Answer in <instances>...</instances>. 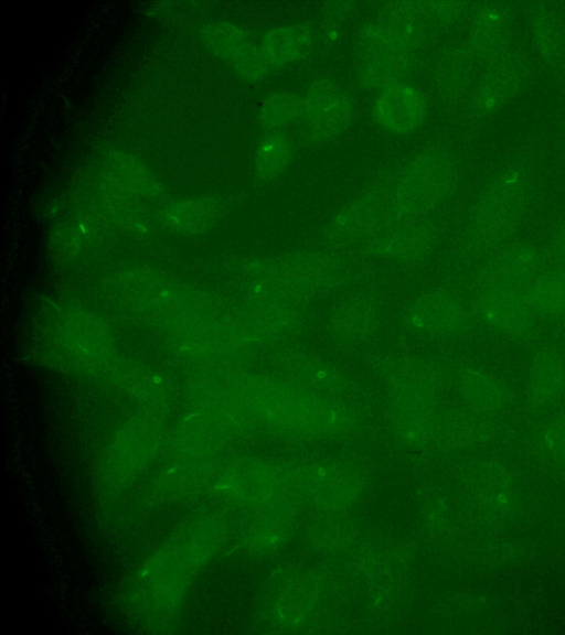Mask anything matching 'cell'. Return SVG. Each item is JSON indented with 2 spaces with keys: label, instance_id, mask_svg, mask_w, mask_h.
<instances>
[{
  "label": "cell",
  "instance_id": "cb8c5ba5",
  "mask_svg": "<svg viewBox=\"0 0 565 635\" xmlns=\"http://www.w3.org/2000/svg\"><path fill=\"white\" fill-rule=\"evenodd\" d=\"M565 390V363L561 355L542 348L534 355L527 383V398L533 407L555 401Z\"/></svg>",
  "mask_w": 565,
  "mask_h": 635
},
{
  "label": "cell",
  "instance_id": "ab89813d",
  "mask_svg": "<svg viewBox=\"0 0 565 635\" xmlns=\"http://www.w3.org/2000/svg\"><path fill=\"white\" fill-rule=\"evenodd\" d=\"M550 254L557 265L565 266V224L557 226L551 235Z\"/></svg>",
  "mask_w": 565,
  "mask_h": 635
},
{
  "label": "cell",
  "instance_id": "8d00e7d4",
  "mask_svg": "<svg viewBox=\"0 0 565 635\" xmlns=\"http://www.w3.org/2000/svg\"><path fill=\"white\" fill-rule=\"evenodd\" d=\"M230 63L235 72L246 80L260 79L270 67L260 46L250 42L246 43Z\"/></svg>",
  "mask_w": 565,
  "mask_h": 635
},
{
  "label": "cell",
  "instance_id": "e575fe53",
  "mask_svg": "<svg viewBox=\"0 0 565 635\" xmlns=\"http://www.w3.org/2000/svg\"><path fill=\"white\" fill-rule=\"evenodd\" d=\"M303 114V99L290 93L269 96L259 109L260 125L268 130H277Z\"/></svg>",
  "mask_w": 565,
  "mask_h": 635
},
{
  "label": "cell",
  "instance_id": "5b68a950",
  "mask_svg": "<svg viewBox=\"0 0 565 635\" xmlns=\"http://www.w3.org/2000/svg\"><path fill=\"white\" fill-rule=\"evenodd\" d=\"M527 201L526 181L516 170L502 172L486 187L472 215L469 245L473 251H492L519 227Z\"/></svg>",
  "mask_w": 565,
  "mask_h": 635
},
{
  "label": "cell",
  "instance_id": "52a82bcc",
  "mask_svg": "<svg viewBox=\"0 0 565 635\" xmlns=\"http://www.w3.org/2000/svg\"><path fill=\"white\" fill-rule=\"evenodd\" d=\"M424 7L415 1L391 3L362 34L365 55L414 53L422 37Z\"/></svg>",
  "mask_w": 565,
  "mask_h": 635
},
{
  "label": "cell",
  "instance_id": "6da1fadb",
  "mask_svg": "<svg viewBox=\"0 0 565 635\" xmlns=\"http://www.w3.org/2000/svg\"><path fill=\"white\" fill-rule=\"evenodd\" d=\"M230 381L257 423L294 437H328L349 431L355 422L339 398L298 386L279 375L232 372Z\"/></svg>",
  "mask_w": 565,
  "mask_h": 635
},
{
  "label": "cell",
  "instance_id": "30bf717a",
  "mask_svg": "<svg viewBox=\"0 0 565 635\" xmlns=\"http://www.w3.org/2000/svg\"><path fill=\"white\" fill-rule=\"evenodd\" d=\"M271 362L277 375L319 394L337 397L348 385L333 365L292 345L277 344Z\"/></svg>",
  "mask_w": 565,
  "mask_h": 635
},
{
  "label": "cell",
  "instance_id": "5bb4252c",
  "mask_svg": "<svg viewBox=\"0 0 565 635\" xmlns=\"http://www.w3.org/2000/svg\"><path fill=\"white\" fill-rule=\"evenodd\" d=\"M523 73L522 61L509 50L488 62L472 97L473 112L478 117H488L499 111L519 90Z\"/></svg>",
  "mask_w": 565,
  "mask_h": 635
},
{
  "label": "cell",
  "instance_id": "484cf974",
  "mask_svg": "<svg viewBox=\"0 0 565 635\" xmlns=\"http://www.w3.org/2000/svg\"><path fill=\"white\" fill-rule=\"evenodd\" d=\"M312 42V31L305 24L284 25L266 32L260 49L270 66L281 67L299 60Z\"/></svg>",
  "mask_w": 565,
  "mask_h": 635
},
{
  "label": "cell",
  "instance_id": "4dcf8cb0",
  "mask_svg": "<svg viewBox=\"0 0 565 635\" xmlns=\"http://www.w3.org/2000/svg\"><path fill=\"white\" fill-rule=\"evenodd\" d=\"M469 47L448 51L436 68L435 83L439 95L449 100L459 98L467 89L473 67Z\"/></svg>",
  "mask_w": 565,
  "mask_h": 635
},
{
  "label": "cell",
  "instance_id": "9a60e30c",
  "mask_svg": "<svg viewBox=\"0 0 565 635\" xmlns=\"http://www.w3.org/2000/svg\"><path fill=\"white\" fill-rule=\"evenodd\" d=\"M426 114L424 94L405 82L382 89L373 104L375 121L393 134L415 131L424 122Z\"/></svg>",
  "mask_w": 565,
  "mask_h": 635
},
{
  "label": "cell",
  "instance_id": "d6986e66",
  "mask_svg": "<svg viewBox=\"0 0 565 635\" xmlns=\"http://www.w3.org/2000/svg\"><path fill=\"white\" fill-rule=\"evenodd\" d=\"M382 308L377 298L361 292L341 302L331 313L328 330L340 343L353 344L373 335L381 324Z\"/></svg>",
  "mask_w": 565,
  "mask_h": 635
},
{
  "label": "cell",
  "instance_id": "7402d4cb",
  "mask_svg": "<svg viewBox=\"0 0 565 635\" xmlns=\"http://www.w3.org/2000/svg\"><path fill=\"white\" fill-rule=\"evenodd\" d=\"M456 386L469 409L483 417L503 410L510 398L508 388L500 379L471 366L458 370Z\"/></svg>",
  "mask_w": 565,
  "mask_h": 635
},
{
  "label": "cell",
  "instance_id": "d4e9b609",
  "mask_svg": "<svg viewBox=\"0 0 565 635\" xmlns=\"http://www.w3.org/2000/svg\"><path fill=\"white\" fill-rule=\"evenodd\" d=\"M66 343L72 352L86 362L106 357L109 349V335L95 316L75 312L65 324Z\"/></svg>",
  "mask_w": 565,
  "mask_h": 635
},
{
  "label": "cell",
  "instance_id": "3957f363",
  "mask_svg": "<svg viewBox=\"0 0 565 635\" xmlns=\"http://www.w3.org/2000/svg\"><path fill=\"white\" fill-rule=\"evenodd\" d=\"M244 267L250 277L247 295L294 305L333 288L347 276L340 259L319 251L253 259Z\"/></svg>",
  "mask_w": 565,
  "mask_h": 635
},
{
  "label": "cell",
  "instance_id": "603a6c76",
  "mask_svg": "<svg viewBox=\"0 0 565 635\" xmlns=\"http://www.w3.org/2000/svg\"><path fill=\"white\" fill-rule=\"evenodd\" d=\"M508 17L497 3L480 8L472 20L468 47L475 57L490 62L507 49Z\"/></svg>",
  "mask_w": 565,
  "mask_h": 635
},
{
  "label": "cell",
  "instance_id": "e0dca14e",
  "mask_svg": "<svg viewBox=\"0 0 565 635\" xmlns=\"http://www.w3.org/2000/svg\"><path fill=\"white\" fill-rule=\"evenodd\" d=\"M435 243V228L414 219L391 226L380 234L371 241L369 252L388 261L413 263L427 257Z\"/></svg>",
  "mask_w": 565,
  "mask_h": 635
},
{
  "label": "cell",
  "instance_id": "7c38bea8",
  "mask_svg": "<svg viewBox=\"0 0 565 635\" xmlns=\"http://www.w3.org/2000/svg\"><path fill=\"white\" fill-rule=\"evenodd\" d=\"M473 309L486 326L509 336L525 335L537 319L525 291L479 289Z\"/></svg>",
  "mask_w": 565,
  "mask_h": 635
},
{
  "label": "cell",
  "instance_id": "f35d334b",
  "mask_svg": "<svg viewBox=\"0 0 565 635\" xmlns=\"http://www.w3.org/2000/svg\"><path fill=\"white\" fill-rule=\"evenodd\" d=\"M431 14L444 22L458 20L465 12V3L458 1L431 2L428 9Z\"/></svg>",
  "mask_w": 565,
  "mask_h": 635
},
{
  "label": "cell",
  "instance_id": "ffe728a7",
  "mask_svg": "<svg viewBox=\"0 0 565 635\" xmlns=\"http://www.w3.org/2000/svg\"><path fill=\"white\" fill-rule=\"evenodd\" d=\"M230 434L202 413L184 419L175 429L169 450L177 458L216 456Z\"/></svg>",
  "mask_w": 565,
  "mask_h": 635
},
{
  "label": "cell",
  "instance_id": "ac0fdd59",
  "mask_svg": "<svg viewBox=\"0 0 565 635\" xmlns=\"http://www.w3.org/2000/svg\"><path fill=\"white\" fill-rule=\"evenodd\" d=\"M387 195L386 190H372L348 204L331 220L329 238L355 241L376 234L385 225Z\"/></svg>",
  "mask_w": 565,
  "mask_h": 635
},
{
  "label": "cell",
  "instance_id": "8992f818",
  "mask_svg": "<svg viewBox=\"0 0 565 635\" xmlns=\"http://www.w3.org/2000/svg\"><path fill=\"white\" fill-rule=\"evenodd\" d=\"M164 442L163 423L157 411L131 417L115 434L105 459L108 480L115 486L131 482L159 453Z\"/></svg>",
  "mask_w": 565,
  "mask_h": 635
},
{
  "label": "cell",
  "instance_id": "ba28073f",
  "mask_svg": "<svg viewBox=\"0 0 565 635\" xmlns=\"http://www.w3.org/2000/svg\"><path fill=\"white\" fill-rule=\"evenodd\" d=\"M380 369L392 400L435 406L446 379V369L437 360L422 357H385Z\"/></svg>",
  "mask_w": 565,
  "mask_h": 635
},
{
  "label": "cell",
  "instance_id": "f546056e",
  "mask_svg": "<svg viewBox=\"0 0 565 635\" xmlns=\"http://www.w3.org/2000/svg\"><path fill=\"white\" fill-rule=\"evenodd\" d=\"M110 179L132 194L152 196L161 191V183L141 161L122 153L110 151L105 159Z\"/></svg>",
  "mask_w": 565,
  "mask_h": 635
},
{
  "label": "cell",
  "instance_id": "2e32d148",
  "mask_svg": "<svg viewBox=\"0 0 565 635\" xmlns=\"http://www.w3.org/2000/svg\"><path fill=\"white\" fill-rule=\"evenodd\" d=\"M239 315L247 323L259 345L280 344L296 335L305 325L300 305L246 298Z\"/></svg>",
  "mask_w": 565,
  "mask_h": 635
},
{
  "label": "cell",
  "instance_id": "74e56055",
  "mask_svg": "<svg viewBox=\"0 0 565 635\" xmlns=\"http://www.w3.org/2000/svg\"><path fill=\"white\" fill-rule=\"evenodd\" d=\"M545 442L553 453L565 460V413L546 430Z\"/></svg>",
  "mask_w": 565,
  "mask_h": 635
},
{
  "label": "cell",
  "instance_id": "836d02e7",
  "mask_svg": "<svg viewBox=\"0 0 565 635\" xmlns=\"http://www.w3.org/2000/svg\"><path fill=\"white\" fill-rule=\"evenodd\" d=\"M116 380L136 396L146 402L153 411H158L163 405L167 397V390L162 381L146 370L135 368L131 365L116 369Z\"/></svg>",
  "mask_w": 565,
  "mask_h": 635
},
{
  "label": "cell",
  "instance_id": "7a4b0ae2",
  "mask_svg": "<svg viewBox=\"0 0 565 635\" xmlns=\"http://www.w3.org/2000/svg\"><path fill=\"white\" fill-rule=\"evenodd\" d=\"M225 531L221 516L204 513L162 546L142 573L151 598L163 607L174 606L195 574L218 550Z\"/></svg>",
  "mask_w": 565,
  "mask_h": 635
},
{
  "label": "cell",
  "instance_id": "44dd1931",
  "mask_svg": "<svg viewBox=\"0 0 565 635\" xmlns=\"http://www.w3.org/2000/svg\"><path fill=\"white\" fill-rule=\"evenodd\" d=\"M220 469L216 456L177 459L161 474L159 487L175 498L196 495L214 486Z\"/></svg>",
  "mask_w": 565,
  "mask_h": 635
},
{
  "label": "cell",
  "instance_id": "277c9868",
  "mask_svg": "<svg viewBox=\"0 0 565 635\" xmlns=\"http://www.w3.org/2000/svg\"><path fill=\"white\" fill-rule=\"evenodd\" d=\"M456 166L450 155L427 149L413 157L388 191L384 226L416 219L445 201L456 184Z\"/></svg>",
  "mask_w": 565,
  "mask_h": 635
},
{
  "label": "cell",
  "instance_id": "8fae6325",
  "mask_svg": "<svg viewBox=\"0 0 565 635\" xmlns=\"http://www.w3.org/2000/svg\"><path fill=\"white\" fill-rule=\"evenodd\" d=\"M544 270L542 254L529 244H515L492 256L478 275L479 289L525 291Z\"/></svg>",
  "mask_w": 565,
  "mask_h": 635
},
{
  "label": "cell",
  "instance_id": "f1b7e54d",
  "mask_svg": "<svg viewBox=\"0 0 565 635\" xmlns=\"http://www.w3.org/2000/svg\"><path fill=\"white\" fill-rule=\"evenodd\" d=\"M415 60L413 53L365 55L359 77L364 86L385 89L404 83L411 74Z\"/></svg>",
  "mask_w": 565,
  "mask_h": 635
},
{
  "label": "cell",
  "instance_id": "d590c367",
  "mask_svg": "<svg viewBox=\"0 0 565 635\" xmlns=\"http://www.w3.org/2000/svg\"><path fill=\"white\" fill-rule=\"evenodd\" d=\"M202 39L211 52L227 62L248 43L245 32L228 22H211L204 25Z\"/></svg>",
  "mask_w": 565,
  "mask_h": 635
},
{
  "label": "cell",
  "instance_id": "83f0119b",
  "mask_svg": "<svg viewBox=\"0 0 565 635\" xmlns=\"http://www.w3.org/2000/svg\"><path fill=\"white\" fill-rule=\"evenodd\" d=\"M526 298L537 318L565 314V266L544 269L525 289Z\"/></svg>",
  "mask_w": 565,
  "mask_h": 635
},
{
  "label": "cell",
  "instance_id": "4fadbf2b",
  "mask_svg": "<svg viewBox=\"0 0 565 635\" xmlns=\"http://www.w3.org/2000/svg\"><path fill=\"white\" fill-rule=\"evenodd\" d=\"M303 117L309 134L324 140L341 132L352 116V103L333 82L317 79L303 98Z\"/></svg>",
  "mask_w": 565,
  "mask_h": 635
},
{
  "label": "cell",
  "instance_id": "4316f807",
  "mask_svg": "<svg viewBox=\"0 0 565 635\" xmlns=\"http://www.w3.org/2000/svg\"><path fill=\"white\" fill-rule=\"evenodd\" d=\"M220 214L218 204L209 197L172 202L160 211L166 226L183 233H201L213 226Z\"/></svg>",
  "mask_w": 565,
  "mask_h": 635
},
{
  "label": "cell",
  "instance_id": "9c48e42d",
  "mask_svg": "<svg viewBox=\"0 0 565 635\" xmlns=\"http://www.w3.org/2000/svg\"><path fill=\"white\" fill-rule=\"evenodd\" d=\"M407 325L423 334L456 336L472 326V315L458 295L446 289L419 294L406 311Z\"/></svg>",
  "mask_w": 565,
  "mask_h": 635
},
{
  "label": "cell",
  "instance_id": "d6a6232c",
  "mask_svg": "<svg viewBox=\"0 0 565 635\" xmlns=\"http://www.w3.org/2000/svg\"><path fill=\"white\" fill-rule=\"evenodd\" d=\"M292 154L291 141L282 133L271 132L258 144L255 153V171L262 180H271L288 165Z\"/></svg>",
  "mask_w": 565,
  "mask_h": 635
},
{
  "label": "cell",
  "instance_id": "1f68e13d",
  "mask_svg": "<svg viewBox=\"0 0 565 635\" xmlns=\"http://www.w3.org/2000/svg\"><path fill=\"white\" fill-rule=\"evenodd\" d=\"M532 34L541 57L555 69H565V34L555 15L539 7L532 15Z\"/></svg>",
  "mask_w": 565,
  "mask_h": 635
}]
</instances>
